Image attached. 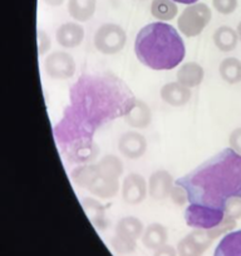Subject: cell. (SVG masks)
I'll list each match as a JSON object with an SVG mask.
<instances>
[{
  "instance_id": "obj_1",
  "label": "cell",
  "mask_w": 241,
  "mask_h": 256,
  "mask_svg": "<svg viewBox=\"0 0 241 256\" xmlns=\"http://www.w3.org/2000/svg\"><path fill=\"white\" fill-rule=\"evenodd\" d=\"M131 88L110 72L84 73L70 90V103L53 127L59 151L70 164L98 156L94 136L107 123L124 117L136 103Z\"/></svg>"
},
{
  "instance_id": "obj_2",
  "label": "cell",
  "mask_w": 241,
  "mask_h": 256,
  "mask_svg": "<svg viewBox=\"0 0 241 256\" xmlns=\"http://www.w3.org/2000/svg\"><path fill=\"white\" fill-rule=\"evenodd\" d=\"M174 184L186 190L188 204L225 212L228 200L241 198V154L222 150Z\"/></svg>"
},
{
  "instance_id": "obj_3",
  "label": "cell",
  "mask_w": 241,
  "mask_h": 256,
  "mask_svg": "<svg viewBox=\"0 0 241 256\" xmlns=\"http://www.w3.org/2000/svg\"><path fill=\"white\" fill-rule=\"evenodd\" d=\"M134 54L144 67L152 70H171L186 56L185 42L171 24L154 22L137 33Z\"/></svg>"
},
{
  "instance_id": "obj_4",
  "label": "cell",
  "mask_w": 241,
  "mask_h": 256,
  "mask_svg": "<svg viewBox=\"0 0 241 256\" xmlns=\"http://www.w3.org/2000/svg\"><path fill=\"white\" fill-rule=\"evenodd\" d=\"M124 162L116 154H106L96 162V174L87 191L98 198H112L120 191Z\"/></svg>"
},
{
  "instance_id": "obj_5",
  "label": "cell",
  "mask_w": 241,
  "mask_h": 256,
  "mask_svg": "<svg viewBox=\"0 0 241 256\" xmlns=\"http://www.w3.org/2000/svg\"><path fill=\"white\" fill-rule=\"evenodd\" d=\"M235 228L236 220L226 216L224 222L215 228H211V230L194 228V231H191L178 241L177 254L178 256H202L218 236L230 232Z\"/></svg>"
},
{
  "instance_id": "obj_6",
  "label": "cell",
  "mask_w": 241,
  "mask_h": 256,
  "mask_svg": "<svg viewBox=\"0 0 241 256\" xmlns=\"http://www.w3.org/2000/svg\"><path fill=\"white\" fill-rule=\"evenodd\" d=\"M212 18V13L208 4L195 3L184 9L177 19V28L188 38L200 36L204 29L208 26Z\"/></svg>"
},
{
  "instance_id": "obj_7",
  "label": "cell",
  "mask_w": 241,
  "mask_h": 256,
  "mask_svg": "<svg viewBox=\"0 0 241 256\" xmlns=\"http://www.w3.org/2000/svg\"><path fill=\"white\" fill-rule=\"evenodd\" d=\"M127 34L124 29L116 23H104L96 30L93 36L94 48L106 56H113L126 46Z\"/></svg>"
},
{
  "instance_id": "obj_8",
  "label": "cell",
  "mask_w": 241,
  "mask_h": 256,
  "mask_svg": "<svg viewBox=\"0 0 241 256\" xmlns=\"http://www.w3.org/2000/svg\"><path fill=\"white\" fill-rule=\"evenodd\" d=\"M44 72L53 80H67L74 77L77 64L70 53L56 50L44 59Z\"/></svg>"
},
{
  "instance_id": "obj_9",
  "label": "cell",
  "mask_w": 241,
  "mask_h": 256,
  "mask_svg": "<svg viewBox=\"0 0 241 256\" xmlns=\"http://www.w3.org/2000/svg\"><path fill=\"white\" fill-rule=\"evenodd\" d=\"M225 218L226 215L224 211L205 208V206L194 205V204H188L185 210L186 224L192 228L211 230V228L220 226L225 220Z\"/></svg>"
},
{
  "instance_id": "obj_10",
  "label": "cell",
  "mask_w": 241,
  "mask_h": 256,
  "mask_svg": "<svg viewBox=\"0 0 241 256\" xmlns=\"http://www.w3.org/2000/svg\"><path fill=\"white\" fill-rule=\"evenodd\" d=\"M122 198L128 205H138L144 202L148 194V184L140 174H128L122 182Z\"/></svg>"
},
{
  "instance_id": "obj_11",
  "label": "cell",
  "mask_w": 241,
  "mask_h": 256,
  "mask_svg": "<svg viewBox=\"0 0 241 256\" xmlns=\"http://www.w3.org/2000/svg\"><path fill=\"white\" fill-rule=\"evenodd\" d=\"M118 151L124 158L138 160L146 154L147 140L137 131H127L118 138Z\"/></svg>"
},
{
  "instance_id": "obj_12",
  "label": "cell",
  "mask_w": 241,
  "mask_h": 256,
  "mask_svg": "<svg viewBox=\"0 0 241 256\" xmlns=\"http://www.w3.org/2000/svg\"><path fill=\"white\" fill-rule=\"evenodd\" d=\"M84 28L78 22H67L59 26L56 32V43L62 48L73 49L82 44L84 39Z\"/></svg>"
},
{
  "instance_id": "obj_13",
  "label": "cell",
  "mask_w": 241,
  "mask_h": 256,
  "mask_svg": "<svg viewBox=\"0 0 241 256\" xmlns=\"http://www.w3.org/2000/svg\"><path fill=\"white\" fill-rule=\"evenodd\" d=\"M148 195L154 200H164L170 198L174 188V177L167 170H157L148 178Z\"/></svg>"
},
{
  "instance_id": "obj_14",
  "label": "cell",
  "mask_w": 241,
  "mask_h": 256,
  "mask_svg": "<svg viewBox=\"0 0 241 256\" xmlns=\"http://www.w3.org/2000/svg\"><path fill=\"white\" fill-rule=\"evenodd\" d=\"M160 96L161 100L168 106L182 107L191 100V90L176 80V82L166 83L160 90Z\"/></svg>"
},
{
  "instance_id": "obj_15",
  "label": "cell",
  "mask_w": 241,
  "mask_h": 256,
  "mask_svg": "<svg viewBox=\"0 0 241 256\" xmlns=\"http://www.w3.org/2000/svg\"><path fill=\"white\" fill-rule=\"evenodd\" d=\"M177 82L188 88L198 87L205 78V70L202 66L196 62H188L178 68L176 73Z\"/></svg>"
},
{
  "instance_id": "obj_16",
  "label": "cell",
  "mask_w": 241,
  "mask_h": 256,
  "mask_svg": "<svg viewBox=\"0 0 241 256\" xmlns=\"http://www.w3.org/2000/svg\"><path fill=\"white\" fill-rule=\"evenodd\" d=\"M124 122L136 130H144L152 122V112L148 104L141 100H136L134 107L124 116Z\"/></svg>"
},
{
  "instance_id": "obj_17",
  "label": "cell",
  "mask_w": 241,
  "mask_h": 256,
  "mask_svg": "<svg viewBox=\"0 0 241 256\" xmlns=\"http://www.w3.org/2000/svg\"><path fill=\"white\" fill-rule=\"evenodd\" d=\"M144 231V222L136 216H124L120 218L116 225V234L114 235L120 238H128V240L137 241L140 238H142Z\"/></svg>"
},
{
  "instance_id": "obj_18",
  "label": "cell",
  "mask_w": 241,
  "mask_h": 256,
  "mask_svg": "<svg viewBox=\"0 0 241 256\" xmlns=\"http://www.w3.org/2000/svg\"><path fill=\"white\" fill-rule=\"evenodd\" d=\"M142 244L150 250H157L166 245L167 238H168V231L166 226L160 222L150 224L147 228H144V235H142Z\"/></svg>"
},
{
  "instance_id": "obj_19",
  "label": "cell",
  "mask_w": 241,
  "mask_h": 256,
  "mask_svg": "<svg viewBox=\"0 0 241 256\" xmlns=\"http://www.w3.org/2000/svg\"><path fill=\"white\" fill-rule=\"evenodd\" d=\"M214 256H241V230L225 234L216 246Z\"/></svg>"
},
{
  "instance_id": "obj_20",
  "label": "cell",
  "mask_w": 241,
  "mask_h": 256,
  "mask_svg": "<svg viewBox=\"0 0 241 256\" xmlns=\"http://www.w3.org/2000/svg\"><path fill=\"white\" fill-rule=\"evenodd\" d=\"M97 0H68V13L78 23L90 20L96 13Z\"/></svg>"
},
{
  "instance_id": "obj_21",
  "label": "cell",
  "mask_w": 241,
  "mask_h": 256,
  "mask_svg": "<svg viewBox=\"0 0 241 256\" xmlns=\"http://www.w3.org/2000/svg\"><path fill=\"white\" fill-rule=\"evenodd\" d=\"M212 40L218 50L228 53V52L235 50L236 46H238V32L228 26H218L215 30V33H214Z\"/></svg>"
},
{
  "instance_id": "obj_22",
  "label": "cell",
  "mask_w": 241,
  "mask_h": 256,
  "mask_svg": "<svg viewBox=\"0 0 241 256\" xmlns=\"http://www.w3.org/2000/svg\"><path fill=\"white\" fill-rule=\"evenodd\" d=\"M218 73L226 83L238 84L241 82V60L235 56H228L218 66Z\"/></svg>"
},
{
  "instance_id": "obj_23",
  "label": "cell",
  "mask_w": 241,
  "mask_h": 256,
  "mask_svg": "<svg viewBox=\"0 0 241 256\" xmlns=\"http://www.w3.org/2000/svg\"><path fill=\"white\" fill-rule=\"evenodd\" d=\"M82 206L84 208V212L92 221L93 225L98 228H104L107 222H106V208L97 198H84L82 200Z\"/></svg>"
},
{
  "instance_id": "obj_24",
  "label": "cell",
  "mask_w": 241,
  "mask_h": 256,
  "mask_svg": "<svg viewBox=\"0 0 241 256\" xmlns=\"http://www.w3.org/2000/svg\"><path fill=\"white\" fill-rule=\"evenodd\" d=\"M151 14L158 22L172 20L178 14V8L174 0H152Z\"/></svg>"
},
{
  "instance_id": "obj_25",
  "label": "cell",
  "mask_w": 241,
  "mask_h": 256,
  "mask_svg": "<svg viewBox=\"0 0 241 256\" xmlns=\"http://www.w3.org/2000/svg\"><path fill=\"white\" fill-rule=\"evenodd\" d=\"M112 248L120 255H127V254H131L136 250L137 241L128 240V238H120V236L114 235L112 238Z\"/></svg>"
},
{
  "instance_id": "obj_26",
  "label": "cell",
  "mask_w": 241,
  "mask_h": 256,
  "mask_svg": "<svg viewBox=\"0 0 241 256\" xmlns=\"http://www.w3.org/2000/svg\"><path fill=\"white\" fill-rule=\"evenodd\" d=\"M238 0H212V6L218 13L228 16L238 8Z\"/></svg>"
},
{
  "instance_id": "obj_27",
  "label": "cell",
  "mask_w": 241,
  "mask_h": 256,
  "mask_svg": "<svg viewBox=\"0 0 241 256\" xmlns=\"http://www.w3.org/2000/svg\"><path fill=\"white\" fill-rule=\"evenodd\" d=\"M225 215L236 221L241 218V198H234L226 202Z\"/></svg>"
},
{
  "instance_id": "obj_28",
  "label": "cell",
  "mask_w": 241,
  "mask_h": 256,
  "mask_svg": "<svg viewBox=\"0 0 241 256\" xmlns=\"http://www.w3.org/2000/svg\"><path fill=\"white\" fill-rule=\"evenodd\" d=\"M170 198H171L172 202L177 206H184L188 202V196L186 190L176 184H174V188H172L171 194H170Z\"/></svg>"
},
{
  "instance_id": "obj_29",
  "label": "cell",
  "mask_w": 241,
  "mask_h": 256,
  "mask_svg": "<svg viewBox=\"0 0 241 256\" xmlns=\"http://www.w3.org/2000/svg\"><path fill=\"white\" fill-rule=\"evenodd\" d=\"M52 40L48 34L44 30H38V53L39 56H44L50 49Z\"/></svg>"
},
{
  "instance_id": "obj_30",
  "label": "cell",
  "mask_w": 241,
  "mask_h": 256,
  "mask_svg": "<svg viewBox=\"0 0 241 256\" xmlns=\"http://www.w3.org/2000/svg\"><path fill=\"white\" fill-rule=\"evenodd\" d=\"M228 146L236 154H241V127L235 128L228 136Z\"/></svg>"
},
{
  "instance_id": "obj_31",
  "label": "cell",
  "mask_w": 241,
  "mask_h": 256,
  "mask_svg": "<svg viewBox=\"0 0 241 256\" xmlns=\"http://www.w3.org/2000/svg\"><path fill=\"white\" fill-rule=\"evenodd\" d=\"M154 256H178V254H177V248L170 245H164L162 248L154 250Z\"/></svg>"
},
{
  "instance_id": "obj_32",
  "label": "cell",
  "mask_w": 241,
  "mask_h": 256,
  "mask_svg": "<svg viewBox=\"0 0 241 256\" xmlns=\"http://www.w3.org/2000/svg\"><path fill=\"white\" fill-rule=\"evenodd\" d=\"M43 2L49 6H59L64 3V0H43Z\"/></svg>"
},
{
  "instance_id": "obj_33",
  "label": "cell",
  "mask_w": 241,
  "mask_h": 256,
  "mask_svg": "<svg viewBox=\"0 0 241 256\" xmlns=\"http://www.w3.org/2000/svg\"><path fill=\"white\" fill-rule=\"evenodd\" d=\"M174 3H181V4H186V6H191V4L198 3V0H174Z\"/></svg>"
},
{
  "instance_id": "obj_34",
  "label": "cell",
  "mask_w": 241,
  "mask_h": 256,
  "mask_svg": "<svg viewBox=\"0 0 241 256\" xmlns=\"http://www.w3.org/2000/svg\"><path fill=\"white\" fill-rule=\"evenodd\" d=\"M236 32H238V40L241 42V22L238 24V26H236Z\"/></svg>"
}]
</instances>
